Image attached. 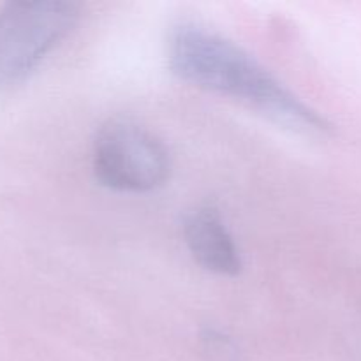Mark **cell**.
<instances>
[{
    "label": "cell",
    "mask_w": 361,
    "mask_h": 361,
    "mask_svg": "<svg viewBox=\"0 0 361 361\" xmlns=\"http://www.w3.org/2000/svg\"><path fill=\"white\" fill-rule=\"evenodd\" d=\"M168 60L180 80L240 101L293 133L316 136L330 130L326 120L259 60L203 25L194 21L176 25L169 35Z\"/></svg>",
    "instance_id": "cell-1"
},
{
    "label": "cell",
    "mask_w": 361,
    "mask_h": 361,
    "mask_svg": "<svg viewBox=\"0 0 361 361\" xmlns=\"http://www.w3.org/2000/svg\"><path fill=\"white\" fill-rule=\"evenodd\" d=\"M81 6L67 0H18L0 9V92L35 73L73 32Z\"/></svg>",
    "instance_id": "cell-2"
},
{
    "label": "cell",
    "mask_w": 361,
    "mask_h": 361,
    "mask_svg": "<svg viewBox=\"0 0 361 361\" xmlns=\"http://www.w3.org/2000/svg\"><path fill=\"white\" fill-rule=\"evenodd\" d=\"M92 164L108 189L141 194L168 182L171 155L148 127L130 118H111L95 136Z\"/></svg>",
    "instance_id": "cell-3"
},
{
    "label": "cell",
    "mask_w": 361,
    "mask_h": 361,
    "mask_svg": "<svg viewBox=\"0 0 361 361\" xmlns=\"http://www.w3.org/2000/svg\"><path fill=\"white\" fill-rule=\"evenodd\" d=\"M183 238L200 267L217 275L233 277L242 270V256L221 212L204 204L183 221Z\"/></svg>",
    "instance_id": "cell-4"
}]
</instances>
